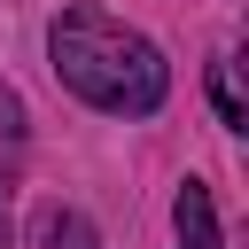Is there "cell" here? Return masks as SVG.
Masks as SVG:
<instances>
[{
	"instance_id": "8992f818",
	"label": "cell",
	"mask_w": 249,
	"mask_h": 249,
	"mask_svg": "<svg viewBox=\"0 0 249 249\" xmlns=\"http://www.w3.org/2000/svg\"><path fill=\"white\" fill-rule=\"evenodd\" d=\"M8 233H16V179L0 171V249H8Z\"/></svg>"
},
{
	"instance_id": "277c9868",
	"label": "cell",
	"mask_w": 249,
	"mask_h": 249,
	"mask_svg": "<svg viewBox=\"0 0 249 249\" xmlns=\"http://www.w3.org/2000/svg\"><path fill=\"white\" fill-rule=\"evenodd\" d=\"M210 101H218V117L241 132L249 124V109H241V86H233V62H210Z\"/></svg>"
},
{
	"instance_id": "7a4b0ae2",
	"label": "cell",
	"mask_w": 249,
	"mask_h": 249,
	"mask_svg": "<svg viewBox=\"0 0 249 249\" xmlns=\"http://www.w3.org/2000/svg\"><path fill=\"white\" fill-rule=\"evenodd\" d=\"M179 249H226L218 241V210H210V187L187 179L179 187Z\"/></svg>"
},
{
	"instance_id": "5b68a950",
	"label": "cell",
	"mask_w": 249,
	"mask_h": 249,
	"mask_svg": "<svg viewBox=\"0 0 249 249\" xmlns=\"http://www.w3.org/2000/svg\"><path fill=\"white\" fill-rule=\"evenodd\" d=\"M0 140H23V101L0 93Z\"/></svg>"
},
{
	"instance_id": "3957f363",
	"label": "cell",
	"mask_w": 249,
	"mask_h": 249,
	"mask_svg": "<svg viewBox=\"0 0 249 249\" xmlns=\"http://www.w3.org/2000/svg\"><path fill=\"white\" fill-rule=\"evenodd\" d=\"M39 249H93V233H86V218L78 210H39V233H31Z\"/></svg>"
},
{
	"instance_id": "6da1fadb",
	"label": "cell",
	"mask_w": 249,
	"mask_h": 249,
	"mask_svg": "<svg viewBox=\"0 0 249 249\" xmlns=\"http://www.w3.org/2000/svg\"><path fill=\"white\" fill-rule=\"evenodd\" d=\"M47 54H54V78L109 117H156L171 93V62L156 54V39H140L101 8H62L47 31Z\"/></svg>"
}]
</instances>
